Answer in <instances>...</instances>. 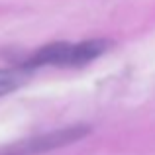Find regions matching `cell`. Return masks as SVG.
Instances as JSON below:
<instances>
[{
	"instance_id": "cell-1",
	"label": "cell",
	"mask_w": 155,
	"mask_h": 155,
	"mask_svg": "<svg viewBox=\"0 0 155 155\" xmlns=\"http://www.w3.org/2000/svg\"><path fill=\"white\" fill-rule=\"evenodd\" d=\"M114 45L112 39H87L79 43H49L39 47L26 63L22 65L24 71H31L38 67H84L91 61L98 59Z\"/></svg>"
},
{
	"instance_id": "cell-2",
	"label": "cell",
	"mask_w": 155,
	"mask_h": 155,
	"mask_svg": "<svg viewBox=\"0 0 155 155\" xmlns=\"http://www.w3.org/2000/svg\"><path fill=\"white\" fill-rule=\"evenodd\" d=\"M91 132H92V128L87 124L67 126V128L53 130V132L39 134V136L20 140L10 145H4V147H0V155H41V153L53 151V149L77 143L83 137H87Z\"/></svg>"
},
{
	"instance_id": "cell-3",
	"label": "cell",
	"mask_w": 155,
	"mask_h": 155,
	"mask_svg": "<svg viewBox=\"0 0 155 155\" xmlns=\"http://www.w3.org/2000/svg\"><path fill=\"white\" fill-rule=\"evenodd\" d=\"M26 71L20 69H0V96L18 91L26 83Z\"/></svg>"
}]
</instances>
